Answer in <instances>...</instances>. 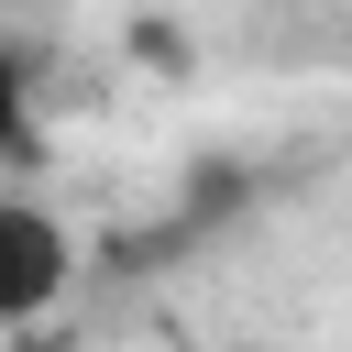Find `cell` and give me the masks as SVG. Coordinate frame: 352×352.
Here are the masks:
<instances>
[{
	"mask_svg": "<svg viewBox=\"0 0 352 352\" xmlns=\"http://www.w3.org/2000/svg\"><path fill=\"white\" fill-rule=\"evenodd\" d=\"M66 286H77V242H66V220L0 187V330L44 319Z\"/></svg>",
	"mask_w": 352,
	"mask_h": 352,
	"instance_id": "obj_1",
	"label": "cell"
},
{
	"mask_svg": "<svg viewBox=\"0 0 352 352\" xmlns=\"http://www.w3.org/2000/svg\"><path fill=\"white\" fill-rule=\"evenodd\" d=\"M11 154H33V121H22V66L0 55V165Z\"/></svg>",
	"mask_w": 352,
	"mask_h": 352,
	"instance_id": "obj_2",
	"label": "cell"
}]
</instances>
